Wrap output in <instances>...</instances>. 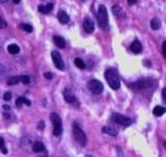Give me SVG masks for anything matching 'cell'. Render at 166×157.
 <instances>
[{"instance_id":"cell-27","label":"cell","mask_w":166,"mask_h":157,"mask_svg":"<svg viewBox=\"0 0 166 157\" xmlns=\"http://www.w3.org/2000/svg\"><path fill=\"white\" fill-rule=\"evenodd\" d=\"M12 97H13V95H12L11 92H6L5 94L3 95V100L4 101H11L12 100Z\"/></svg>"},{"instance_id":"cell-13","label":"cell","mask_w":166,"mask_h":157,"mask_svg":"<svg viewBox=\"0 0 166 157\" xmlns=\"http://www.w3.org/2000/svg\"><path fill=\"white\" fill-rule=\"evenodd\" d=\"M57 18H58V20H59V22L61 24H67V23H69V21H70L69 15L65 13V11H58Z\"/></svg>"},{"instance_id":"cell-6","label":"cell","mask_w":166,"mask_h":157,"mask_svg":"<svg viewBox=\"0 0 166 157\" xmlns=\"http://www.w3.org/2000/svg\"><path fill=\"white\" fill-rule=\"evenodd\" d=\"M111 119H112V121H113L114 123L119 124V125L125 126V127H128L132 124V120L130 119V118L124 116V114H118V112L112 114Z\"/></svg>"},{"instance_id":"cell-36","label":"cell","mask_w":166,"mask_h":157,"mask_svg":"<svg viewBox=\"0 0 166 157\" xmlns=\"http://www.w3.org/2000/svg\"><path fill=\"white\" fill-rule=\"evenodd\" d=\"M3 109L4 110H9L11 109V107H9L8 105H3Z\"/></svg>"},{"instance_id":"cell-3","label":"cell","mask_w":166,"mask_h":157,"mask_svg":"<svg viewBox=\"0 0 166 157\" xmlns=\"http://www.w3.org/2000/svg\"><path fill=\"white\" fill-rule=\"evenodd\" d=\"M50 119L53 124V134L55 136H59L62 133V122L60 117L56 112H52L50 114Z\"/></svg>"},{"instance_id":"cell-23","label":"cell","mask_w":166,"mask_h":157,"mask_svg":"<svg viewBox=\"0 0 166 157\" xmlns=\"http://www.w3.org/2000/svg\"><path fill=\"white\" fill-rule=\"evenodd\" d=\"M74 63L76 65V67H78L79 69H81V70H84V69H85V63L83 62L81 58H79V57H78V58H75Z\"/></svg>"},{"instance_id":"cell-30","label":"cell","mask_w":166,"mask_h":157,"mask_svg":"<svg viewBox=\"0 0 166 157\" xmlns=\"http://www.w3.org/2000/svg\"><path fill=\"white\" fill-rule=\"evenodd\" d=\"M44 77H45L46 79H52L53 75H52V73L46 72V73H44Z\"/></svg>"},{"instance_id":"cell-24","label":"cell","mask_w":166,"mask_h":157,"mask_svg":"<svg viewBox=\"0 0 166 157\" xmlns=\"http://www.w3.org/2000/svg\"><path fill=\"white\" fill-rule=\"evenodd\" d=\"M20 28L22 29V30L26 31V32H32V30H33L32 26L29 25V24H21Z\"/></svg>"},{"instance_id":"cell-38","label":"cell","mask_w":166,"mask_h":157,"mask_svg":"<svg viewBox=\"0 0 166 157\" xmlns=\"http://www.w3.org/2000/svg\"><path fill=\"white\" fill-rule=\"evenodd\" d=\"M20 1H21V0H14V3L18 4V3H20Z\"/></svg>"},{"instance_id":"cell-17","label":"cell","mask_w":166,"mask_h":157,"mask_svg":"<svg viewBox=\"0 0 166 157\" xmlns=\"http://www.w3.org/2000/svg\"><path fill=\"white\" fill-rule=\"evenodd\" d=\"M22 104H26L27 106H30V105H31V102L29 101L28 99L24 98V97H19L18 99H17V101H16V106H17V107H21V106H22Z\"/></svg>"},{"instance_id":"cell-1","label":"cell","mask_w":166,"mask_h":157,"mask_svg":"<svg viewBox=\"0 0 166 157\" xmlns=\"http://www.w3.org/2000/svg\"><path fill=\"white\" fill-rule=\"evenodd\" d=\"M105 79H106V81L108 82L109 87H110L112 90H116L121 87L119 77L118 73H116L113 69H107V70L105 71Z\"/></svg>"},{"instance_id":"cell-33","label":"cell","mask_w":166,"mask_h":157,"mask_svg":"<svg viewBox=\"0 0 166 157\" xmlns=\"http://www.w3.org/2000/svg\"><path fill=\"white\" fill-rule=\"evenodd\" d=\"M136 1H137V0H128V3L129 5H133V4L136 3Z\"/></svg>"},{"instance_id":"cell-29","label":"cell","mask_w":166,"mask_h":157,"mask_svg":"<svg viewBox=\"0 0 166 157\" xmlns=\"http://www.w3.org/2000/svg\"><path fill=\"white\" fill-rule=\"evenodd\" d=\"M6 27V22L0 17V28H5Z\"/></svg>"},{"instance_id":"cell-18","label":"cell","mask_w":166,"mask_h":157,"mask_svg":"<svg viewBox=\"0 0 166 157\" xmlns=\"http://www.w3.org/2000/svg\"><path fill=\"white\" fill-rule=\"evenodd\" d=\"M112 13H113L114 16L116 17H123L124 16V12L121 9V7L118 5V4H114L112 6Z\"/></svg>"},{"instance_id":"cell-35","label":"cell","mask_w":166,"mask_h":157,"mask_svg":"<svg viewBox=\"0 0 166 157\" xmlns=\"http://www.w3.org/2000/svg\"><path fill=\"white\" fill-rule=\"evenodd\" d=\"M2 152H3V154H7V149L6 148H4V146L3 147H2Z\"/></svg>"},{"instance_id":"cell-34","label":"cell","mask_w":166,"mask_h":157,"mask_svg":"<svg viewBox=\"0 0 166 157\" xmlns=\"http://www.w3.org/2000/svg\"><path fill=\"white\" fill-rule=\"evenodd\" d=\"M3 146H4V139L2 138V137H0V149H1Z\"/></svg>"},{"instance_id":"cell-39","label":"cell","mask_w":166,"mask_h":157,"mask_svg":"<svg viewBox=\"0 0 166 157\" xmlns=\"http://www.w3.org/2000/svg\"><path fill=\"white\" fill-rule=\"evenodd\" d=\"M7 0H0V2H2V3H4V2H6Z\"/></svg>"},{"instance_id":"cell-20","label":"cell","mask_w":166,"mask_h":157,"mask_svg":"<svg viewBox=\"0 0 166 157\" xmlns=\"http://www.w3.org/2000/svg\"><path fill=\"white\" fill-rule=\"evenodd\" d=\"M7 51L11 54H17V53L20 52V47L16 44H11V45L7 46Z\"/></svg>"},{"instance_id":"cell-21","label":"cell","mask_w":166,"mask_h":157,"mask_svg":"<svg viewBox=\"0 0 166 157\" xmlns=\"http://www.w3.org/2000/svg\"><path fill=\"white\" fill-rule=\"evenodd\" d=\"M151 27H152V29H154V30H158V29L161 27V21L158 18L152 19V21H151Z\"/></svg>"},{"instance_id":"cell-25","label":"cell","mask_w":166,"mask_h":157,"mask_svg":"<svg viewBox=\"0 0 166 157\" xmlns=\"http://www.w3.org/2000/svg\"><path fill=\"white\" fill-rule=\"evenodd\" d=\"M6 75H7L6 68L4 67V66L0 65V79H3V78H5Z\"/></svg>"},{"instance_id":"cell-12","label":"cell","mask_w":166,"mask_h":157,"mask_svg":"<svg viewBox=\"0 0 166 157\" xmlns=\"http://www.w3.org/2000/svg\"><path fill=\"white\" fill-rule=\"evenodd\" d=\"M32 151L35 153H44L46 152V147L42 142H35L32 145Z\"/></svg>"},{"instance_id":"cell-22","label":"cell","mask_w":166,"mask_h":157,"mask_svg":"<svg viewBox=\"0 0 166 157\" xmlns=\"http://www.w3.org/2000/svg\"><path fill=\"white\" fill-rule=\"evenodd\" d=\"M19 82H20V76H11V77L7 79V84L8 85L18 84Z\"/></svg>"},{"instance_id":"cell-26","label":"cell","mask_w":166,"mask_h":157,"mask_svg":"<svg viewBox=\"0 0 166 157\" xmlns=\"http://www.w3.org/2000/svg\"><path fill=\"white\" fill-rule=\"evenodd\" d=\"M20 81L24 84H29L30 83V77L28 75H22L20 76Z\"/></svg>"},{"instance_id":"cell-28","label":"cell","mask_w":166,"mask_h":157,"mask_svg":"<svg viewBox=\"0 0 166 157\" xmlns=\"http://www.w3.org/2000/svg\"><path fill=\"white\" fill-rule=\"evenodd\" d=\"M162 54H163V57L166 58V41L163 42L162 44Z\"/></svg>"},{"instance_id":"cell-19","label":"cell","mask_w":166,"mask_h":157,"mask_svg":"<svg viewBox=\"0 0 166 157\" xmlns=\"http://www.w3.org/2000/svg\"><path fill=\"white\" fill-rule=\"evenodd\" d=\"M166 112V108L164 106H156L155 108H154L153 110V114H155V116H157V117H160V116H163Z\"/></svg>"},{"instance_id":"cell-11","label":"cell","mask_w":166,"mask_h":157,"mask_svg":"<svg viewBox=\"0 0 166 157\" xmlns=\"http://www.w3.org/2000/svg\"><path fill=\"white\" fill-rule=\"evenodd\" d=\"M130 50L133 53H135V54H139V53L142 52V45H141L140 42L136 40V41H134L133 43L131 44Z\"/></svg>"},{"instance_id":"cell-10","label":"cell","mask_w":166,"mask_h":157,"mask_svg":"<svg viewBox=\"0 0 166 157\" xmlns=\"http://www.w3.org/2000/svg\"><path fill=\"white\" fill-rule=\"evenodd\" d=\"M133 87H135L136 90H143V89H146V87H151V80L150 79H140L138 81H136L135 83L133 84Z\"/></svg>"},{"instance_id":"cell-2","label":"cell","mask_w":166,"mask_h":157,"mask_svg":"<svg viewBox=\"0 0 166 157\" xmlns=\"http://www.w3.org/2000/svg\"><path fill=\"white\" fill-rule=\"evenodd\" d=\"M98 23L99 26L103 29L108 27V13L105 5H100L98 9Z\"/></svg>"},{"instance_id":"cell-15","label":"cell","mask_w":166,"mask_h":157,"mask_svg":"<svg viewBox=\"0 0 166 157\" xmlns=\"http://www.w3.org/2000/svg\"><path fill=\"white\" fill-rule=\"evenodd\" d=\"M102 132L105 134H108V135L111 136H116L118 135V130L111 126H105L102 128Z\"/></svg>"},{"instance_id":"cell-32","label":"cell","mask_w":166,"mask_h":157,"mask_svg":"<svg viewBox=\"0 0 166 157\" xmlns=\"http://www.w3.org/2000/svg\"><path fill=\"white\" fill-rule=\"evenodd\" d=\"M166 89H165V87H164V89H163L162 90V99H163V101H166Z\"/></svg>"},{"instance_id":"cell-7","label":"cell","mask_w":166,"mask_h":157,"mask_svg":"<svg viewBox=\"0 0 166 157\" xmlns=\"http://www.w3.org/2000/svg\"><path fill=\"white\" fill-rule=\"evenodd\" d=\"M51 55H52V60H53V63H54L55 67L58 69V70L60 71H63L65 70V63H63L62 58H61V55H60V53L58 52V51H52V53H51Z\"/></svg>"},{"instance_id":"cell-5","label":"cell","mask_w":166,"mask_h":157,"mask_svg":"<svg viewBox=\"0 0 166 157\" xmlns=\"http://www.w3.org/2000/svg\"><path fill=\"white\" fill-rule=\"evenodd\" d=\"M87 89L95 95H100L104 90V85L101 81L97 79H91L87 83Z\"/></svg>"},{"instance_id":"cell-16","label":"cell","mask_w":166,"mask_h":157,"mask_svg":"<svg viewBox=\"0 0 166 157\" xmlns=\"http://www.w3.org/2000/svg\"><path fill=\"white\" fill-rule=\"evenodd\" d=\"M53 42H54V44L58 48H61V49L65 48V39L61 38V36H53Z\"/></svg>"},{"instance_id":"cell-9","label":"cell","mask_w":166,"mask_h":157,"mask_svg":"<svg viewBox=\"0 0 166 157\" xmlns=\"http://www.w3.org/2000/svg\"><path fill=\"white\" fill-rule=\"evenodd\" d=\"M82 25H83V28H84V30L86 31L87 33H91L92 31H94V29H95L94 21H92L90 18H88V17H86V18L84 19Z\"/></svg>"},{"instance_id":"cell-14","label":"cell","mask_w":166,"mask_h":157,"mask_svg":"<svg viewBox=\"0 0 166 157\" xmlns=\"http://www.w3.org/2000/svg\"><path fill=\"white\" fill-rule=\"evenodd\" d=\"M53 7H54V4L53 3H48L47 5H38V12L42 14H49L53 11Z\"/></svg>"},{"instance_id":"cell-4","label":"cell","mask_w":166,"mask_h":157,"mask_svg":"<svg viewBox=\"0 0 166 157\" xmlns=\"http://www.w3.org/2000/svg\"><path fill=\"white\" fill-rule=\"evenodd\" d=\"M73 135H74L75 139L77 141V143L81 146H85L87 142V137L85 135L84 131L80 128V126L77 123L73 124Z\"/></svg>"},{"instance_id":"cell-8","label":"cell","mask_w":166,"mask_h":157,"mask_svg":"<svg viewBox=\"0 0 166 157\" xmlns=\"http://www.w3.org/2000/svg\"><path fill=\"white\" fill-rule=\"evenodd\" d=\"M63 97H65V102L70 103V104H75L77 102V98L73 94L71 89H65L63 90Z\"/></svg>"},{"instance_id":"cell-37","label":"cell","mask_w":166,"mask_h":157,"mask_svg":"<svg viewBox=\"0 0 166 157\" xmlns=\"http://www.w3.org/2000/svg\"><path fill=\"white\" fill-rule=\"evenodd\" d=\"M3 116H4V119H9V118H11V116H9V114H3Z\"/></svg>"},{"instance_id":"cell-31","label":"cell","mask_w":166,"mask_h":157,"mask_svg":"<svg viewBox=\"0 0 166 157\" xmlns=\"http://www.w3.org/2000/svg\"><path fill=\"white\" fill-rule=\"evenodd\" d=\"M44 128H45V122L42 121V122H40V123H38V130H43Z\"/></svg>"}]
</instances>
